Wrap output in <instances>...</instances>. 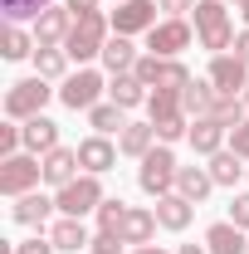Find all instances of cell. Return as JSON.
<instances>
[{
    "instance_id": "obj_1",
    "label": "cell",
    "mask_w": 249,
    "mask_h": 254,
    "mask_svg": "<svg viewBox=\"0 0 249 254\" xmlns=\"http://www.w3.org/2000/svg\"><path fill=\"white\" fill-rule=\"evenodd\" d=\"M190 20H195V39H200V49H210V54L235 49V20H230L225 0H195Z\"/></svg>"
},
{
    "instance_id": "obj_2",
    "label": "cell",
    "mask_w": 249,
    "mask_h": 254,
    "mask_svg": "<svg viewBox=\"0 0 249 254\" xmlns=\"http://www.w3.org/2000/svg\"><path fill=\"white\" fill-rule=\"evenodd\" d=\"M113 20L103 15V10H93V15H73V30H68V39H63V49H68V59L88 64V59H103V44L113 39Z\"/></svg>"
},
{
    "instance_id": "obj_3",
    "label": "cell",
    "mask_w": 249,
    "mask_h": 254,
    "mask_svg": "<svg viewBox=\"0 0 249 254\" xmlns=\"http://www.w3.org/2000/svg\"><path fill=\"white\" fill-rule=\"evenodd\" d=\"M176 171H181L176 152H171L166 142H156L152 152L142 157V166H137V186L147 190L152 200H161V195H171V190H176Z\"/></svg>"
},
{
    "instance_id": "obj_4",
    "label": "cell",
    "mask_w": 249,
    "mask_h": 254,
    "mask_svg": "<svg viewBox=\"0 0 249 254\" xmlns=\"http://www.w3.org/2000/svg\"><path fill=\"white\" fill-rule=\"evenodd\" d=\"M59 93V88H49V78H20V83H10V93H5V118L10 123H30L44 113V103Z\"/></svg>"
},
{
    "instance_id": "obj_5",
    "label": "cell",
    "mask_w": 249,
    "mask_h": 254,
    "mask_svg": "<svg viewBox=\"0 0 249 254\" xmlns=\"http://www.w3.org/2000/svg\"><path fill=\"white\" fill-rule=\"evenodd\" d=\"M103 200H108V195H103V181L88 176V171H83V176H73L68 186L54 190L59 215H78V220H83V215H98V205H103Z\"/></svg>"
},
{
    "instance_id": "obj_6",
    "label": "cell",
    "mask_w": 249,
    "mask_h": 254,
    "mask_svg": "<svg viewBox=\"0 0 249 254\" xmlns=\"http://www.w3.org/2000/svg\"><path fill=\"white\" fill-rule=\"evenodd\" d=\"M44 181V161L34 157V152H15V157L0 161V195H30L34 186Z\"/></svg>"
},
{
    "instance_id": "obj_7",
    "label": "cell",
    "mask_w": 249,
    "mask_h": 254,
    "mask_svg": "<svg viewBox=\"0 0 249 254\" xmlns=\"http://www.w3.org/2000/svg\"><path fill=\"white\" fill-rule=\"evenodd\" d=\"M108 93V83H103V73L98 68H78V73H68L59 88V103L63 108H73V113H88V108H98V98Z\"/></svg>"
},
{
    "instance_id": "obj_8",
    "label": "cell",
    "mask_w": 249,
    "mask_h": 254,
    "mask_svg": "<svg viewBox=\"0 0 249 254\" xmlns=\"http://www.w3.org/2000/svg\"><path fill=\"white\" fill-rule=\"evenodd\" d=\"M210 83H215L220 98H245L249 88V64L240 54H210V73H205Z\"/></svg>"
},
{
    "instance_id": "obj_9",
    "label": "cell",
    "mask_w": 249,
    "mask_h": 254,
    "mask_svg": "<svg viewBox=\"0 0 249 254\" xmlns=\"http://www.w3.org/2000/svg\"><path fill=\"white\" fill-rule=\"evenodd\" d=\"M186 44H190L186 20H156L152 30H147V54H156V59H181Z\"/></svg>"
},
{
    "instance_id": "obj_10",
    "label": "cell",
    "mask_w": 249,
    "mask_h": 254,
    "mask_svg": "<svg viewBox=\"0 0 249 254\" xmlns=\"http://www.w3.org/2000/svg\"><path fill=\"white\" fill-rule=\"evenodd\" d=\"M156 10H161L156 0H118V10L108 15L113 20V34H127V39L132 34H147L156 25Z\"/></svg>"
},
{
    "instance_id": "obj_11",
    "label": "cell",
    "mask_w": 249,
    "mask_h": 254,
    "mask_svg": "<svg viewBox=\"0 0 249 254\" xmlns=\"http://www.w3.org/2000/svg\"><path fill=\"white\" fill-rule=\"evenodd\" d=\"M68 30H73V10H68V5H49V10L34 20V44H39V49L63 44V39H68Z\"/></svg>"
},
{
    "instance_id": "obj_12",
    "label": "cell",
    "mask_w": 249,
    "mask_h": 254,
    "mask_svg": "<svg viewBox=\"0 0 249 254\" xmlns=\"http://www.w3.org/2000/svg\"><path fill=\"white\" fill-rule=\"evenodd\" d=\"M78 166H83L88 176H103V171H113V166H118V147H113L103 132H93V137H83V142H78Z\"/></svg>"
},
{
    "instance_id": "obj_13",
    "label": "cell",
    "mask_w": 249,
    "mask_h": 254,
    "mask_svg": "<svg viewBox=\"0 0 249 254\" xmlns=\"http://www.w3.org/2000/svg\"><path fill=\"white\" fill-rule=\"evenodd\" d=\"M186 142H190V152H195V157H215V152L230 147V127H220L215 118H195Z\"/></svg>"
},
{
    "instance_id": "obj_14",
    "label": "cell",
    "mask_w": 249,
    "mask_h": 254,
    "mask_svg": "<svg viewBox=\"0 0 249 254\" xmlns=\"http://www.w3.org/2000/svg\"><path fill=\"white\" fill-rule=\"evenodd\" d=\"M49 240H54V250H63V254H78V250H88V245H93L88 225L78 220V215H59V220L49 225Z\"/></svg>"
},
{
    "instance_id": "obj_15",
    "label": "cell",
    "mask_w": 249,
    "mask_h": 254,
    "mask_svg": "<svg viewBox=\"0 0 249 254\" xmlns=\"http://www.w3.org/2000/svg\"><path fill=\"white\" fill-rule=\"evenodd\" d=\"M44 181L59 190V186H68L73 176H78V147H54V152H44Z\"/></svg>"
},
{
    "instance_id": "obj_16",
    "label": "cell",
    "mask_w": 249,
    "mask_h": 254,
    "mask_svg": "<svg viewBox=\"0 0 249 254\" xmlns=\"http://www.w3.org/2000/svg\"><path fill=\"white\" fill-rule=\"evenodd\" d=\"M156 210H147V205H127V215L123 225H118V235H123L127 245H152V235H156Z\"/></svg>"
},
{
    "instance_id": "obj_17",
    "label": "cell",
    "mask_w": 249,
    "mask_h": 254,
    "mask_svg": "<svg viewBox=\"0 0 249 254\" xmlns=\"http://www.w3.org/2000/svg\"><path fill=\"white\" fill-rule=\"evenodd\" d=\"M205 250L210 254H249V240H245V230L235 220H215L205 230Z\"/></svg>"
},
{
    "instance_id": "obj_18",
    "label": "cell",
    "mask_w": 249,
    "mask_h": 254,
    "mask_svg": "<svg viewBox=\"0 0 249 254\" xmlns=\"http://www.w3.org/2000/svg\"><path fill=\"white\" fill-rule=\"evenodd\" d=\"M147 93H152V88H147L137 73H113V78H108V103H118V108H127V113L142 108Z\"/></svg>"
},
{
    "instance_id": "obj_19",
    "label": "cell",
    "mask_w": 249,
    "mask_h": 254,
    "mask_svg": "<svg viewBox=\"0 0 249 254\" xmlns=\"http://www.w3.org/2000/svg\"><path fill=\"white\" fill-rule=\"evenodd\" d=\"M215 83H210V78H190L186 88H181V108H186V118L190 123H195V118H210V113H215Z\"/></svg>"
},
{
    "instance_id": "obj_20",
    "label": "cell",
    "mask_w": 249,
    "mask_h": 254,
    "mask_svg": "<svg viewBox=\"0 0 249 254\" xmlns=\"http://www.w3.org/2000/svg\"><path fill=\"white\" fill-rule=\"evenodd\" d=\"M152 210H156V220H161V230H186V225L195 220V205H190V200L181 195V190L161 195V200H156Z\"/></svg>"
},
{
    "instance_id": "obj_21",
    "label": "cell",
    "mask_w": 249,
    "mask_h": 254,
    "mask_svg": "<svg viewBox=\"0 0 249 254\" xmlns=\"http://www.w3.org/2000/svg\"><path fill=\"white\" fill-rule=\"evenodd\" d=\"M20 132H25V152H34V157H44V152H54V147H59V123H54V118H44V113L30 118Z\"/></svg>"
},
{
    "instance_id": "obj_22",
    "label": "cell",
    "mask_w": 249,
    "mask_h": 254,
    "mask_svg": "<svg viewBox=\"0 0 249 254\" xmlns=\"http://www.w3.org/2000/svg\"><path fill=\"white\" fill-rule=\"evenodd\" d=\"M176 190L186 195L190 205H200V200L215 190V176H210V166H181V171H176Z\"/></svg>"
},
{
    "instance_id": "obj_23",
    "label": "cell",
    "mask_w": 249,
    "mask_h": 254,
    "mask_svg": "<svg viewBox=\"0 0 249 254\" xmlns=\"http://www.w3.org/2000/svg\"><path fill=\"white\" fill-rule=\"evenodd\" d=\"M156 147V127L152 123H127L123 132H118V152H123V157H147V152H152Z\"/></svg>"
},
{
    "instance_id": "obj_24",
    "label": "cell",
    "mask_w": 249,
    "mask_h": 254,
    "mask_svg": "<svg viewBox=\"0 0 249 254\" xmlns=\"http://www.w3.org/2000/svg\"><path fill=\"white\" fill-rule=\"evenodd\" d=\"M59 205H54V195H39V190H30V195H20L15 205H10V215L20 225H44L49 215H54Z\"/></svg>"
},
{
    "instance_id": "obj_25",
    "label": "cell",
    "mask_w": 249,
    "mask_h": 254,
    "mask_svg": "<svg viewBox=\"0 0 249 254\" xmlns=\"http://www.w3.org/2000/svg\"><path fill=\"white\" fill-rule=\"evenodd\" d=\"M137 59H142V54L132 49V39H127V34H113V39L103 44V68H108V73H132Z\"/></svg>"
},
{
    "instance_id": "obj_26",
    "label": "cell",
    "mask_w": 249,
    "mask_h": 254,
    "mask_svg": "<svg viewBox=\"0 0 249 254\" xmlns=\"http://www.w3.org/2000/svg\"><path fill=\"white\" fill-rule=\"evenodd\" d=\"M245 171H249V166H245V157H240V152H230V147L210 157V176H215V186H235Z\"/></svg>"
},
{
    "instance_id": "obj_27",
    "label": "cell",
    "mask_w": 249,
    "mask_h": 254,
    "mask_svg": "<svg viewBox=\"0 0 249 254\" xmlns=\"http://www.w3.org/2000/svg\"><path fill=\"white\" fill-rule=\"evenodd\" d=\"M88 127L103 132V137H113V132L127 127V108H118V103H98V108H88Z\"/></svg>"
},
{
    "instance_id": "obj_28",
    "label": "cell",
    "mask_w": 249,
    "mask_h": 254,
    "mask_svg": "<svg viewBox=\"0 0 249 254\" xmlns=\"http://www.w3.org/2000/svg\"><path fill=\"white\" fill-rule=\"evenodd\" d=\"M34 68H39V78H68V49L63 44L34 49Z\"/></svg>"
},
{
    "instance_id": "obj_29",
    "label": "cell",
    "mask_w": 249,
    "mask_h": 254,
    "mask_svg": "<svg viewBox=\"0 0 249 254\" xmlns=\"http://www.w3.org/2000/svg\"><path fill=\"white\" fill-rule=\"evenodd\" d=\"M176 113H186V108H181V93H176V88H152V93H147V123L176 118Z\"/></svg>"
},
{
    "instance_id": "obj_30",
    "label": "cell",
    "mask_w": 249,
    "mask_h": 254,
    "mask_svg": "<svg viewBox=\"0 0 249 254\" xmlns=\"http://www.w3.org/2000/svg\"><path fill=\"white\" fill-rule=\"evenodd\" d=\"M34 49H39V44H34V34H25V30H20V25H5V39H0V54H5V59H10V64L30 59Z\"/></svg>"
},
{
    "instance_id": "obj_31",
    "label": "cell",
    "mask_w": 249,
    "mask_h": 254,
    "mask_svg": "<svg viewBox=\"0 0 249 254\" xmlns=\"http://www.w3.org/2000/svg\"><path fill=\"white\" fill-rule=\"evenodd\" d=\"M210 118H215L220 127H230V132H235V127L249 118V103H245V98H215V113H210Z\"/></svg>"
},
{
    "instance_id": "obj_32",
    "label": "cell",
    "mask_w": 249,
    "mask_h": 254,
    "mask_svg": "<svg viewBox=\"0 0 249 254\" xmlns=\"http://www.w3.org/2000/svg\"><path fill=\"white\" fill-rule=\"evenodd\" d=\"M49 5H54V0H0V10H5L10 25H20V20H39Z\"/></svg>"
},
{
    "instance_id": "obj_33",
    "label": "cell",
    "mask_w": 249,
    "mask_h": 254,
    "mask_svg": "<svg viewBox=\"0 0 249 254\" xmlns=\"http://www.w3.org/2000/svg\"><path fill=\"white\" fill-rule=\"evenodd\" d=\"M152 127H156V142H166V147H171V142H181V137H190V118H186V113L161 118V123H152Z\"/></svg>"
},
{
    "instance_id": "obj_34",
    "label": "cell",
    "mask_w": 249,
    "mask_h": 254,
    "mask_svg": "<svg viewBox=\"0 0 249 254\" xmlns=\"http://www.w3.org/2000/svg\"><path fill=\"white\" fill-rule=\"evenodd\" d=\"M123 215H127V200H118V195H108V200L98 205V230H113V235H118V225H123Z\"/></svg>"
},
{
    "instance_id": "obj_35",
    "label": "cell",
    "mask_w": 249,
    "mask_h": 254,
    "mask_svg": "<svg viewBox=\"0 0 249 254\" xmlns=\"http://www.w3.org/2000/svg\"><path fill=\"white\" fill-rule=\"evenodd\" d=\"M123 245H127L123 235H113V230H98V235H93V245H88V250H93V254H123Z\"/></svg>"
},
{
    "instance_id": "obj_36",
    "label": "cell",
    "mask_w": 249,
    "mask_h": 254,
    "mask_svg": "<svg viewBox=\"0 0 249 254\" xmlns=\"http://www.w3.org/2000/svg\"><path fill=\"white\" fill-rule=\"evenodd\" d=\"M230 220L240 225V230H249V190H240V195L230 200Z\"/></svg>"
},
{
    "instance_id": "obj_37",
    "label": "cell",
    "mask_w": 249,
    "mask_h": 254,
    "mask_svg": "<svg viewBox=\"0 0 249 254\" xmlns=\"http://www.w3.org/2000/svg\"><path fill=\"white\" fill-rule=\"evenodd\" d=\"M230 152H240V157L249 161V118L235 127V132H230Z\"/></svg>"
},
{
    "instance_id": "obj_38",
    "label": "cell",
    "mask_w": 249,
    "mask_h": 254,
    "mask_svg": "<svg viewBox=\"0 0 249 254\" xmlns=\"http://www.w3.org/2000/svg\"><path fill=\"white\" fill-rule=\"evenodd\" d=\"M15 254H59V250H54V240L34 235V240H25V245H15Z\"/></svg>"
},
{
    "instance_id": "obj_39",
    "label": "cell",
    "mask_w": 249,
    "mask_h": 254,
    "mask_svg": "<svg viewBox=\"0 0 249 254\" xmlns=\"http://www.w3.org/2000/svg\"><path fill=\"white\" fill-rule=\"evenodd\" d=\"M161 10H166V20H181V15H190L195 10V0H156Z\"/></svg>"
},
{
    "instance_id": "obj_40",
    "label": "cell",
    "mask_w": 249,
    "mask_h": 254,
    "mask_svg": "<svg viewBox=\"0 0 249 254\" xmlns=\"http://www.w3.org/2000/svg\"><path fill=\"white\" fill-rule=\"evenodd\" d=\"M235 54H240V59L249 64V25H245V30H240V34H235Z\"/></svg>"
},
{
    "instance_id": "obj_41",
    "label": "cell",
    "mask_w": 249,
    "mask_h": 254,
    "mask_svg": "<svg viewBox=\"0 0 249 254\" xmlns=\"http://www.w3.org/2000/svg\"><path fill=\"white\" fill-rule=\"evenodd\" d=\"M68 10H73V15H93L98 0H68Z\"/></svg>"
},
{
    "instance_id": "obj_42",
    "label": "cell",
    "mask_w": 249,
    "mask_h": 254,
    "mask_svg": "<svg viewBox=\"0 0 249 254\" xmlns=\"http://www.w3.org/2000/svg\"><path fill=\"white\" fill-rule=\"evenodd\" d=\"M132 254H171V250H161V245H137Z\"/></svg>"
},
{
    "instance_id": "obj_43",
    "label": "cell",
    "mask_w": 249,
    "mask_h": 254,
    "mask_svg": "<svg viewBox=\"0 0 249 254\" xmlns=\"http://www.w3.org/2000/svg\"><path fill=\"white\" fill-rule=\"evenodd\" d=\"M176 254H210V250H205V245H181Z\"/></svg>"
},
{
    "instance_id": "obj_44",
    "label": "cell",
    "mask_w": 249,
    "mask_h": 254,
    "mask_svg": "<svg viewBox=\"0 0 249 254\" xmlns=\"http://www.w3.org/2000/svg\"><path fill=\"white\" fill-rule=\"evenodd\" d=\"M240 15H245V25H249V5H245V10H240Z\"/></svg>"
},
{
    "instance_id": "obj_45",
    "label": "cell",
    "mask_w": 249,
    "mask_h": 254,
    "mask_svg": "<svg viewBox=\"0 0 249 254\" xmlns=\"http://www.w3.org/2000/svg\"><path fill=\"white\" fill-rule=\"evenodd\" d=\"M235 5H240V10H245V5H249V0H235Z\"/></svg>"
},
{
    "instance_id": "obj_46",
    "label": "cell",
    "mask_w": 249,
    "mask_h": 254,
    "mask_svg": "<svg viewBox=\"0 0 249 254\" xmlns=\"http://www.w3.org/2000/svg\"><path fill=\"white\" fill-rule=\"evenodd\" d=\"M245 103H249V88H245Z\"/></svg>"
},
{
    "instance_id": "obj_47",
    "label": "cell",
    "mask_w": 249,
    "mask_h": 254,
    "mask_svg": "<svg viewBox=\"0 0 249 254\" xmlns=\"http://www.w3.org/2000/svg\"><path fill=\"white\" fill-rule=\"evenodd\" d=\"M245 181H249V171H245Z\"/></svg>"
}]
</instances>
